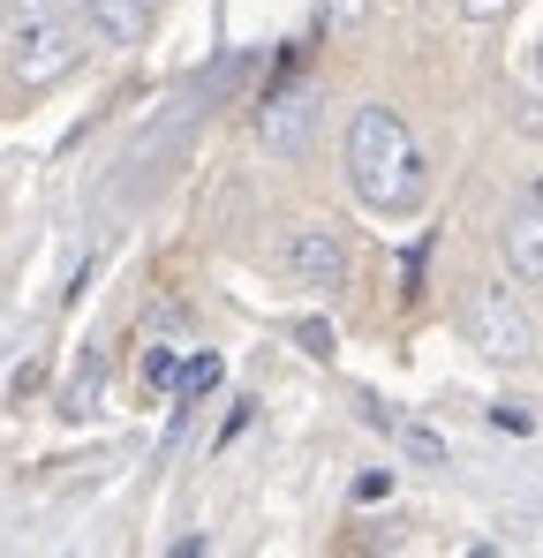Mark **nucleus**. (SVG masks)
<instances>
[{"instance_id":"f257e3e1","label":"nucleus","mask_w":543,"mask_h":558,"mask_svg":"<svg viewBox=\"0 0 543 558\" xmlns=\"http://www.w3.org/2000/svg\"><path fill=\"white\" fill-rule=\"evenodd\" d=\"M348 182L370 211H415L423 189H431V167L408 136V121L377 98V106H355L348 121Z\"/></svg>"},{"instance_id":"f03ea898","label":"nucleus","mask_w":543,"mask_h":558,"mask_svg":"<svg viewBox=\"0 0 543 558\" xmlns=\"http://www.w3.org/2000/svg\"><path fill=\"white\" fill-rule=\"evenodd\" d=\"M76 61H84V23H76V15H61V8L15 15V31H8V76H15L23 92L61 84Z\"/></svg>"},{"instance_id":"7ed1b4c3","label":"nucleus","mask_w":543,"mask_h":558,"mask_svg":"<svg viewBox=\"0 0 543 558\" xmlns=\"http://www.w3.org/2000/svg\"><path fill=\"white\" fill-rule=\"evenodd\" d=\"M460 325H468V340H475L491 363H506V371L536 363V325H529V310H521V302H514L498 279H475V287H468Z\"/></svg>"},{"instance_id":"20e7f679","label":"nucleus","mask_w":543,"mask_h":558,"mask_svg":"<svg viewBox=\"0 0 543 558\" xmlns=\"http://www.w3.org/2000/svg\"><path fill=\"white\" fill-rule=\"evenodd\" d=\"M279 272L294 287H317V294H340L355 272V250L333 219H287L279 227Z\"/></svg>"},{"instance_id":"39448f33","label":"nucleus","mask_w":543,"mask_h":558,"mask_svg":"<svg viewBox=\"0 0 543 558\" xmlns=\"http://www.w3.org/2000/svg\"><path fill=\"white\" fill-rule=\"evenodd\" d=\"M310 129H317V92L294 84V92H265V113H257V136H265L272 159H302L310 151Z\"/></svg>"},{"instance_id":"423d86ee","label":"nucleus","mask_w":543,"mask_h":558,"mask_svg":"<svg viewBox=\"0 0 543 558\" xmlns=\"http://www.w3.org/2000/svg\"><path fill=\"white\" fill-rule=\"evenodd\" d=\"M152 15H159V0H90V31L106 46H136Z\"/></svg>"},{"instance_id":"0eeeda50","label":"nucleus","mask_w":543,"mask_h":558,"mask_svg":"<svg viewBox=\"0 0 543 558\" xmlns=\"http://www.w3.org/2000/svg\"><path fill=\"white\" fill-rule=\"evenodd\" d=\"M506 265L521 279H543V204H529V211L506 219Z\"/></svg>"},{"instance_id":"6e6552de","label":"nucleus","mask_w":543,"mask_h":558,"mask_svg":"<svg viewBox=\"0 0 543 558\" xmlns=\"http://www.w3.org/2000/svg\"><path fill=\"white\" fill-rule=\"evenodd\" d=\"M98 392H106V355L90 348L84 363H76V377H69V392H61V415H90V408H98Z\"/></svg>"},{"instance_id":"1a4fd4ad","label":"nucleus","mask_w":543,"mask_h":558,"mask_svg":"<svg viewBox=\"0 0 543 558\" xmlns=\"http://www.w3.org/2000/svg\"><path fill=\"white\" fill-rule=\"evenodd\" d=\"M370 423H385V415L370 408ZM385 430L400 438V453H408V461H423V468H446V438H431L423 423H385Z\"/></svg>"},{"instance_id":"9d476101","label":"nucleus","mask_w":543,"mask_h":558,"mask_svg":"<svg viewBox=\"0 0 543 558\" xmlns=\"http://www.w3.org/2000/svg\"><path fill=\"white\" fill-rule=\"evenodd\" d=\"M219 377H227V363H219V355H189V363L174 371V400H204Z\"/></svg>"},{"instance_id":"9b49d317","label":"nucleus","mask_w":543,"mask_h":558,"mask_svg":"<svg viewBox=\"0 0 543 558\" xmlns=\"http://www.w3.org/2000/svg\"><path fill=\"white\" fill-rule=\"evenodd\" d=\"M174 371H181L174 348H152V355H144V385H152V392H174Z\"/></svg>"},{"instance_id":"f8f14e48","label":"nucleus","mask_w":543,"mask_h":558,"mask_svg":"<svg viewBox=\"0 0 543 558\" xmlns=\"http://www.w3.org/2000/svg\"><path fill=\"white\" fill-rule=\"evenodd\" d=\"M355 498H362V506H377V498H393V468H385V475L370 468V475H362V483H355Z\"/></svg>"},{"instance_id":"ddd939ff","label":"nucleus","mask_w":543,"mask_h":558,"mask_svg":"<svg viewBox=\"0 0 543 558\" xmlns=\"http://www.w3.org/2000/svg\"><path fill=\"white\" fill-rule=\"evenodd\" d=\"M294 332H302V348H310V355H333V325H317V317H310V325H294Z\"/></svg>"},{"instance_id":"4468645a","label":"nucleus","mask_w":543,"mask_h":558,"mask_svg":"<svg viewBox=\"0 0 543 558\" xmlns=\"http://www.w3.org/2000/svg\"><path fill=\"white\" fill-rule=\"evenodd\" d=\"M491 423H498V430H529V408H514V400H498V408H491Z\"/></svg>"},{"instance_id":"2eb2a0df","label":"nucleus","mask_w":543,"mask_h":558,"mask_svg":"<svg viewBox=\"0 0 543 558\" xmlns=\"http://www.w3.org/2000/svg\"><path fill=\"white\" fill-rule=\"evenodd\" d=\"M506 8H514V0H460L468 23H491V15H506Z\"/></svg>"},{"instance_id":"dca6fc26","label":"nucleus","mask_w":543,"mask_h":558,"mask_svg":"<svg viewBox=\"0 0 543 558\" xmlns=\"http://www.w3.org/2000/svg\"><path fill=\"white\" fill-rule=\"evenodd\" d=\"M362 23V0H333V23H325V31H355Z\"/></svg>"},{"instance_id":"f3484780","label":"nucleus","mask_w":543,"mask_h":558,"mask_svg":"<svg viewBox=\"0 0 543 558\" xmlns=\"http://www.w3.org/2000/svg\"><path fill=\"white\" fill-rule=\"evenodd\" d=\"M536 69H543V46H536Z\"/></svg>"},{"instance_id":"a211bd4d","label":"nucleus","mask_w":543,"mask_h":558,"mask_svg":"<svg viewBox=\"0 0 543 558\" xmlns=\"http://www.w3.org/2000/svg\"><path fill=\"white\" fill-rule=\"evenodd\" d=\"M31 8H46V0H31Z\"/></svg>"}]
</instances>
